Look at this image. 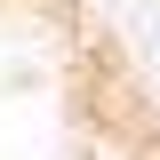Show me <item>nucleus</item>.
Masks as SVG:
<instances>
[]
</instances>
